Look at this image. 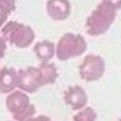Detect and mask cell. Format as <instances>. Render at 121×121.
<instances>
[{"label":"cell","mask_w":121,"mask_h":121,"mask_svg":"<svg viewBox=\"0 0 121 121\" xmlns=\"http://www.w3.org/2000/svg\"><path fill=\"white\" fill-rule=\"evenodd\" d=\"M6 50H7V42L0 35V60H2L4 58L6 54Z\"/></svg>","instance_id":"obj_15"},{"label":"cell","mask_w":121,"mask_h":121,"mask_svg":"<svg viewBox=\"0 0 121 121\" xmlns=\"http://www.w3.org/2000/svg\"><path fill=\"white\" fill-rule=\"evenodd\" d=\"M43 86L42 75L38 66H29L17 71V89L29 95L36 93Z\"/></svg>","instance_id":"obj_6"},{"label":"cell","mask_w":121,"mask_h":121,"mask_svg":"<svg viewBox=\"0 0 121 121\" xmlns=\"http://www.w3.org/2000/svg\"><path fill=\"white\" fill-rule=\"evenodd\" d=\"M5 41L17 48H27L35 40L33 28L25 23L15 21H9L1 28L0 32Z\"/></svg>","instance_id":"obj_3"},{"label":"cell","mask_w":121,"mask_h":121,"mask_svg":"<svg viewBox=\"0 0 121 121\" xmlns=\"http://www.w3.org/2000/svg\"><path fill=\"white\" fill-rule=\"evenodd\" d=\"M42 75L43 83L45 85H50L56 82L58 78V70L52 62H41L38 66Z\"/></svg>","instance_id":"obj_11"},{"label":"cell","mask_w":121,"mask_h":121,"mask_svg":"<svg viewBox=\"0 0 121 121\" xmlns=\"http://www.w3.org/2000/svg\"><path fill=\"white\" fill-rule=\"evenodd\" d=\"M33 50L41 62H50L55 56V44L49 40H42L35 44Z\"/></svg>","instance_id":"obj_10"},{"label":"cell","mask_w":121,"mask_h":121,"mask_svg":"<svg viewBox=\"0 0 121 121\" xmlns=\"http://www.w3.org/2000/svg\"><path fill=\"white\" fill-rule=\"evenodd\" d=\"M17 88V71L12 67L0 69V93L8 95Z\"/></svg>","instance_id":"obj_9"},{"label":"cell","mask_w":121,"mask_h":121,"mask_svg":"<svg viewBox=\"0 0 121 121\" xmlns=\"http://www.w3.org/2000/svg\"><path fill=\"white\" fill-rule=\"evenodd\" d=\"M17 8V0H0V29L8 22Z\"/></svg>","instance_id":"obj_12"},{"label":"cell","mask_w":121,"mask_h":121,"mask_svg":"<svg viewBox=\"0 0 121 121\" xmlns=\"http://www.w3.org/2000/svg\"><path fill=\"white\" fill-rule=\"evenodd\" d=\"M106 72V61L99 55L89 53L84 56L82 62L78 67V74L82 80L93 82L101 79Z\"/></svg>","instance_id":"obj_5"},{"label":"cell","mask_w":121,"mask_h":121,"mask_svg":"<svg viewBox=\"0 0 121 121\" xmlns=\"http://www.w3.org/2000/svg\"><path fill=\"white\" fill-rule=\"evenodd\" d=\"M46 12L54 22H64L71 16L72 5L69 0H48Z\"/></svg>","instance_id":"obj_8"},{"label":"cell","mask_w":121,"mask_h":121,"mask_svg":"<svg viewBox=\"0 0 121 121\" xmlns=\"http://www.w3.org/2000/svg\"><path fill=\"white\" fill-rule=\"evenodd\" d=\"M5 106L15 121H27L36 114V107L29 95L19 89L6 96Z\"/></svg>","instance_id":"obj_4"},{"label":"cell","mask_w":121,"mask_h":121,"mask_svg":"<svg viewBox=\"0 0 121 121\" xmlns=\"http://www.w3.org/2000/svg\"><path fill=\"white\" fill-rule=\"evenodd\" d=\"M87 50V42L82 35L66 32L55 44V57L59 61H67L82 56Z\"/></svg>","instance_id":"obj_2"},{"label":"cell","mask_w":121,"mask_h":121,"mask_svg":"<svg viewBox=\"0 0 121 121\" xmlns=\"http://www.w3.org/2000/svg\"><path fill=\"white\" fill-rule=\"evenodd\" d=\"M117 121H121V117H120V118H119V119H118Z\"/></svg>","instance_id":"obj_17"},{"label":"cell","mask_w":121,"mask_h":121,"mask_svg":"<svg viewBox=\"0 0 121 121\" xmlns=\"http://www.w3.org/2000/svg\"><path fill=\"white\" fill-rule=\"evenodd\" d=\"M27 121H54L52 117H49L48 115L45 114H40L38 116H33L30 119H28Z\"/></svg>","instance_id":"obj_16"},{"label":"cell","mask_w":121,"mask_h":121,"mask_svg":"<svg viewBox=\"0 0 121 121\" xmlns=\"http://www.w3.org/2000/svg\"><path fill=\"white\" fill-rule=\"evenodd\" d=\"M9 121H15V120H9Z\"/></svg>","instance_id":"obj_18"},{"label":"cell","mask_w":121,"mask_h":121,"mask_svg":"<svg viewBox=\"0 0 121 121\" xmlns=\"http://www.w3.org/2000/svg\"><path fill=\"white\" fill-rule=\"evenodd\" d=\"M102 3L115 10L116 12L118 10H121V0H102Z\"/></svg>","instance_id":"obj_14"},{"label":"cell","mask_w":121,"mask_h":121,"mask_svg":"<svg viewBox=\"0 0 121 121\" xmlns=\"http://www.w3.org/2000/svg\"><path fill=\"white\" fill-rule=\"evenodd\" d=\"M97 118L96 110L91 107L86 106L73 116V121H96Z\"/></svg>","instance_id":"obj_13"},{"label":"cell","mask_w":121,"mask_h":121,"mask_svg":"<svg viewBox=\"0 0 121 121\" xmlns=\"http://www.w3.org/2000/svg\"><path fill=\"white\" fill-rule=\"evenodd\" d=\"M63 101L71 109L78 112L87 106L88 96L82 86L76 84L67 87L63 92Z\"/></svg>","instance_id":"obj_7"},{"label":"cell","mask_w":121,"mask_h":121,"mask_svg":"<svg viewBox=\"0 0 121 121\" xmlns=\"http://www.w3.org/2000/svg\"><path fill=\"white\" fill-rule=\"evenodd\" d=\"M116 16L117 12L115 10L101 2L86 17V33L92 37L106 34L115 22Z\"/></svg>","instance_id":"obj_1"}]
</instances>
